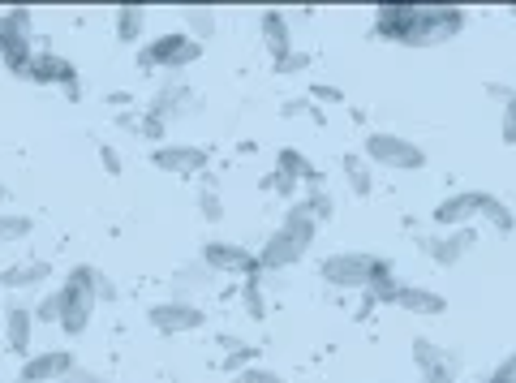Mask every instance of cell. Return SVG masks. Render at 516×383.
<instances>
[{"label":"cell","mask_w":516,"mask_h":383,"mask_svg":"<svg viewBox=\"0 0 516 383\" xmlns=\"http://www.w3.org/2000/svg\"><path fill=\"white\" fill-rule=\"evenodd\" d=\"M314 233H319V220H314L306 198H297V203H289V211H284L280 229L258 250V272H284V267L301 263L314 246Z\"/></svg>","instance_id":"obj_1"},{"label":"cell","mask_w":516,"mask_h":383,"mask_svg":"<svg viewBox=\"0 0 516 383\" xmlns=\"http://www.w3.org/2000/svg\"><path fill=\"white\" fill-rule=\"evenodd\" d=\"M95 272L99 267L78 263V267H69V276L61 280V289H56V302H61V323H56V328H61L65 336H82L86 328H91V315L99 306Z\"/></svg>","instance_id":"obj_2"},{"label":"cell","mask_w":516,"mask_h":383,"mask_svg":"<svg viewBox=\"0 0 516 383\" xmlns=\"http://www.w3.org/2000/svg\"><path fill=\"white\" fill-rule=\"evenodd\" d=\"M465 31V9L456 5H413L405 48H439Z\"/></svg>","instance_id":"obj_3"},{"label":"cell","mask_w":516,"mask_h":383,"mask_svg":"<svg viewBox=\"0 0 516 383\" xmlns=\"http://www.w3.org/2000/svg\"><path fill=\"white\" fill-rule=\"evenodd\" d=\"M31 56H35V13L22 5L0 9V65L22 78Z\"/></svg>","instance_id":"obj_4"},{"label":"cell","mask_w":516,"mask_h":383,"mask_svg":"<svg viewBox=\"0 0 516 383\" xmlns=\"http://www.w3.org/2000/svg\"><path fill=\"white\" fill-rule=\"evenodd\" d=\"M362 155L370 168H396V173H418L426 164V151L418 143H409V138H400L392 130H370L366 143H362Z\"/></svg>","instance_id":"obj_5"},{"label":"cell","mask_w":516,"mask_h":383,"mask_svg":"<svg viewBox=\"0 0 516 383\" xmlns=\"http://www.w3.org/2000/svg\"><path fill=\"white\" fill-rule=\"evenodd\" d=\"M203 56V44L190 31H164L155 35L151 44L138 48V65L142 69H185Z\"/></svg>","instance_id":"obj_6"},{"label":"cell","mask_w":516,"mask_h":383,"mask_svg":"<svg viewBox=\"0 0 516 383\" xmlns=\"http://www.w3.org/2000/svg\"><path fill=\"white\" fill-rule=\"evenodd\" d=\"M370 272H375V254H362V250H336L319 263V276L332 289H344V293H353V289L366 293Z\"/></svg>","instance_id":"obj_7"},{"label":"cell","mask_w":516,"mask_h":383,"mask_svg":"<svg viewBox=\"0 0 516 383\" xmlns=\"http://www.w3.org/2000/svg\"><path fill=\"white\" fill-rule=\"evenodd\" d=\"M22 78L35 82V87H61L69 99H82V82H78L74 61H65V56H56V52H35L31 65L22 69Z\"/></svg>","instance_id":"obj_8"},{"label":"cell","mask_w":516,"mask_h":383,"mask_svg":"<svg viewBox=\"0 0 516 383\" xmlns=\"http://www.w3.org/2000/svg\"><path fill=\"white\" fill-rule=\"evenodd\" d=\"M203 267L215 276H246V280H258V254H250L246 246H237V241H207L203 246Z\"/></svg>","instance_id":"obj_9"},{"label":"cell","mask_w":516,"mask_h":383,"mask_svg":"<svg viewBox=\"0 0 516 383\" xmlns=\"http://www.w3.org/2000/svg\"><path fill=\"white\" fill-rule=\"evenodd\" d=\"M203 306H194V302H181V297H168V302H155L147 310V323L160 336H181V332H198L203 328Z\"/></svg>","instance_id":"obj_10"},{"label":"cell","mask_w":516,"mask_h":383,"mask_svg":"<svg viewBox=\"0 0 516 383\" xmlns=\"http://www.w3.org/2000/svg\"><path fill=\"white\" fill-rule=\"evenodd\" d=\"M151 164L160 173H172V177H190V173H207L211 164V151L194 147V143H164L151 151Z\"/></svg>","instance_id":"obj_11"},{"label":"cell","mask_w":516,"mask_h":383,"mask_svg":"<svg viewBox=\"0 0 516 383\" xmlns=\"http://www.w3.org/2000/svg\"><path fill=\"white\" fill-rule=\"evenodd\" d=\"M78 366V358L69 349H43V353H31V358L22 362V371L18 379L22 383H56V379H65L69 371Z\"/></svg>","instance_id":"obj_12"},{"label":"cell","mask_w":516,"mask_h":383,"mask_svg":"<svg viewBox=\"0 0 516 383\" xmlns=\"http://www.w3.org/2000/svg\"><path fill=\"white\" fill-rule=\"evenodd\" d=\"M413 366L422 371V383H452L456 379V358L426 336L413 340Z\"/></svg>","instance_id":"obj_13"},{"label":"cell","mask_w":516,"mask_h":383,"mask_svg":"<svg viewBox=\"0 0 516 383\" xmlns=\"http://www.w3.org/2000/svg\"><path fill=\"white\" fill-rule=\"evenodd\" d=\"M478 203H482V190H461V194H448L443 203L430 211V220L439 229H469V220L478 216Z\"/></svg>","instance_id":"obj_14"},{"label":"cell","mask_w":516,"mask_h":383,"mask_svg":"<svg viewBox=\"0 0 516 383\" xmlns=\"http://www.w3.org/2000/svg\"><path fill=\"white\" fill-rule=\"evenodd\" d=\"M258 31H263V48L271 56V65H280L284 56L293 52V26H289V13L284 9H267L258 18Z\"/></svg>","instance_id":"obj_15"},{"label":"cell","mask_w":516,"mask_h":383,"mask_svg":"<svg viewBox=\"0 0 516 383\" xmlns=\"http://www.w3.org/2000/svg\"><path fill=\"white\" fill-rule=\"evenodd\" d=\"M147 112H151V117H160L164 125L181 121L185 112H194V91H190V87H181V82H164V87L151 95Z\"/></svg>","instance_id":"obj_16"},{"label":"cell","mask_w":516,"mask_h":383,"mask_svg":"<svg viewBox=\"0 0 516 383\" xmlns=\"http://www.w3.org/2000/svg\"><path fill=\"white\" fill-rule=\"evenodd\" d=\"M469 250H473V229H452V233L426 237V254L435 267H456Z\"/></svg>","instance_id":"obj_17"},{"label":"cell","mask_w":516,"mask_h":383,"mask_svg":"<svg viewBox=\"0 0 516 383\" xmlns=\"http://www.w3.org/2000/svg\"><path fill=\"white\" fill-rule=\"evenodd\" d=\"M400 310H409V315H426V319H439L443 310H448V297L435 293V289H426V285H400L396 289V302Z\"/></svg>","instance_id":"obj_18"},{"label":"cell","mask_w":516,"mask_h":383,"mask_svg":"<svg viewBox=\"0 0 516 383\" xmlns=\"http://www.w3.org/2000/svg\"><path fill=\"white\" fill-rule=\"evenodd\" d=\"M48 276H52V263L48 259H22V263H9L5 272H0V289H9V293L39 289Z\"/></svg>","instance_id":"obj_19"},{"label":"cell","mask_w":516,"mask_h":383,"mask_svg":"<svg viewBox=\"0 0 516 383\" xmlns=\"http://www.w3.org/2000/svg\"><path fill=\"white\" fill-rule=\"evenodd\" d=\"M31 336H35V310L13 302L5 310V345L13 353H22V358H31Z\"/></svg>","instance_id":"obj_20"},{"label":"cell","mask_w":516,"mask_h":383,"mask_svg":"<svg viewBox=\"0 0 516 383\" xmlns=\"http://www.w3.org/2000/svg\"><path fill=\"white\" fill-rule=\"evenodd\" d=\"M409 9L405 0H392V5H379L375 9V35L387 39V44H405V31H409Z\"/></svg>","instance_id":"obj_21"},{"label":"cell","mask_w":516,"mask_h":383,"mask_svg":"<svg viewBox=\"0 0 516 383\" xmlns=\"http://www.w3.org/2000/svg\"><path fill=\"white\" fill-rule=\"evenodd\" d=\"M211 289V272L203 263H185L177 280H172V297H181V302H194L198 293H207Z\"/></svg>","instance_id":"obj_22"},{"label":"cell","mask_w":516,"mask_h":383,"mask_svg":"<svg viewBox=\"0 0 516 383\" xmlns=\"http://www.w3.org/2000/svg\"><path fill=\"white\" fill-rule=\"evenodd\" d=\"M340 173H344V181H349V190H353L357 198H366L370 190H375V168L366 164V155H344V160H340Z\"/></svg>","instance_id":"obj_23"},{"label":"cell","mask_w":516,"mask_h":383,"mask_svg":"<svg viewBox=\"0 0 516 383\" xmlns=\"http://www.w3.org/2000/svg\"><path fill=\"white\" fill-rule=\"evenodd\" d=\"M478 216L491 224L495 233H516V216H512V207L504 203V198H495V194H486L482 190V203H478Z\"/></svg>","instance_id":"obj_24"},{"label":"cell","mask_w":516,"mask_h":383,"mask_svg":"<svg viewBox=\"0 0 516 383\" xmlns=\"http://www.w3.org/2000/svg\"><path fill=\"white\" fill-rule=\"evenodd\" d=\"M112 18H117V39L121 44H138L142 31H147V9H138V5H121Z\"/></svg>","instance_id":"obj_25"},{"label":"cell","mask_w":516,"mask_h":383,"mask_svg":"<svg viewBox=\"0 0 516 383\" xmlns=\"http://www.w3.org/2000/svg\"><path fill=\"white\" fill-rule=\"evenodd\" d=\"M35 233V220L22 216V211H0V246H13V241H26Z\"/></svg>","instance_id":"obj_26"},{"label":"cell","mask_w":516,"mask_h":383,"mask_svg":"<svg viewBox=\"0 0 516 383\" xmlns=\"http://www.w3.org/2000/svg\"><path fill=\"white\" fill-rule=\"evenodd\" d=\"M276 173L293 177V181H310V177H314V173H310V164H306V155H301L297 147H284V151L276 155Z\"/></svg>","instance_id":"obj_27"},{"label":"cell","mask_w":516,"mask_h":383,"mask_svg":"<svg viewBox=\"0 0 516 383\" xmlns=\"http://www.w3.org/2000/svg\"><path fill=\"white\" fill-rule=\"evenodd\" d=\"M185 22H190V35L198 39V44L215 35V13L211 9H185Z\"/></svg>","instance_id":"obj_28"},{"label":"cell","mask_w":516,"mask_h":383,"mask_svg":"<svg viewBox=\"0 0 516 383\" xmlns=\"http://www.w3.org/2000/svg\"><path fill=\"white\" fill-rule=\"evenodd\" d=\"M198 216H203L207 224H220V220H224L220 194H215V190H203V194H198Z\"/></svg>","instance_id":"obj_29"},{"label":"cell","mask_w":516,"mask_h":383,"mask_svg":"<svg viewBox=\"0 0 516 383\" xmlns=\"http://www.w3.org/2000/svg\"><path fill=\"white\" fill-rule=\"evenodd\" d=\"M134 134H142V138H151V143H160L164 147V134H168V125L160 121V117H151V112H142L138 117V130Z\"/></svg>","instance_id":"obj_30"},{"label":"cell","mask_w":516,"mask_h":383,"mask_svg":"<svg viewBox=\"0 0 516 383\" xmlns=\"http://www.w3.org/2000/svg\"><path fill=\"white\" fill-rule=\"evenodd\" d=\"M310 61H314V56L310 52H301V48H293L289 56H284V61L280 65H271V69H276V74L284 78V74H301V69H310Z\"/></svg>","instance_id":"obj_31"},{"label":"cell","mask_w":516,"mask_h":383,"mask_svg":"<svg viewBox=\"0 0 516 383\" xmlns=\"http://www.w3.org/2000/svg\"><path fill=\"white\" fill-rule=\"evenodd\" d=\"M35 323H61V302H56V293H43L35 302Z\"/></svg>","instance_id":"obj_32"},{"label":"cell","mask_w":516,"mask_h":383,"mask_svg":"<svg viewBox=\"0 0 516 383\" xmlns=\"http://www.w3.org/2000/svg\"><path fill=\"white\" fill-rule=\"evenodd\" d=\"M306 99H310V104H344V91L340 87H327V82H310Z\"/></svg>","instance_id":"obj_33"},{"label":"cell","mask_w":516,"mask_h":383,"mask_svg":"<svg viewBox=\"0 0 516 383\" xmlns=\"http://www.w3.org/2000/svg\"><path fill=\"white\" fill-rule=\"evenodd\" d=\"M280 112H284V117H310V121L323 125V112H319V104H310V99H289Z\"/></svg>","instance_id":"obj_34"},{"label":"cell","mask_w":516,"mask_h":383,"mask_svg":"<svg viewBox=\"0 0 516 383\" xmlns=\"http://www.w3.org/2000/svg\"><path fill=\"white\" fill-rule=\"evenodd\" d=\"M241 302H246V310H250L254 319H263V315H267L263 293H258V280H246V289H241Z\"/></svg>","instance_id":"obj_35"},{"label":"cell","mask_w":516,"mask_h":383,"mask_svg":"<svg viewBox=\"0 0 516 383\" xmlns=\"http://www.w3.org/2000/svg\"><path fill=\"white\" fill-rule=\"evenodd\" d=\"M237 379H241V383H289V379H284V375H276V371H267V366H258V362H254V366H246V371H241Z\"/></svg>","instance_id":"obj_36"},{"label":"cell","mask_w":516,"mask_h":383,"mask_svg":"<svg viewBox=\"0 0 516 383\" xmlns=\"http://www.w3.org/2000/svg\"><path fill=\"white\" fill-rule=\"evenodd\" d=\"M263 186H267V190H276L280 198H293V194H297V181H293V177H284V173H271Z\"/></svg>","instance_id":"obj_37"},{"label":"cell","mask_w":516,"mask_h":383,"mask_svg":"<svg viewBox=\"0 0 516 383\" xmlns=\"http://www.w3.org/2000/svg\"><path fill=\"white\" fill-rule=\"evenodd\" d=\"M486 383H516V353H508V358L491 371V379H486Z\"/></svg>","instance_id":"obj_38"},{"label":"cell","mask_w":516,"mask_h":383,"mask_svg":"<svg viewBox=\"0 0 516 383\" xmlns=\"http://www.w3.org/2000/svg\"><path fill=\"white\" fill-rule=\"evenodd\" d=\"M504 147H516V95L504 104Z\"/></svg>","instance_id":"obj_39"},{"label":"cell","mask_w":516,"mask_h":383,"mask_svg":"<svg viewBox=\"0 0 516 383\" xmlns=\"http://www.w3.org/2000/svg\"><path fill=\"white\" fill-rule=\"evenodd\" d=\"M61 383H108V379L99 371H91V366H74V371H69Z\"/></svg>","instance_id":"obj_40"},{"label":"cell","mask_w":516,"mask_h":383,"mask_svg":"<svg viewBox=\"0 0 516 383\" xmlns=\"http://www.w3.org/2000/svg\"><path fill=\"white\" fill-rule=\"evenodd\" d=\"M99 164H104L108 177H121V155H117V147H99Z\"/></svg>","instance_id":"obj_41"},{"label":"cell","mask_w":516,"mask_h":383,"mask_svg":"<svg viewBox=\"0 0 516 383\" xmlns=\"http://www.w3.org/2000/svg\"><path fill=\"white\" fill-rule=\"evenodd\" d=\"M95 297H99V302H117V285H112V280L104 276V272H95Z\"/></svg>","instance_id":"obj_42"},{"label":"cell","mask_w":516,"mask_h":383,"mask_svg":"<svg viewBox=\"0 0 516 383\" xmlns=\"http://www.w3.org/2000/svg\"><path fill=\"white\" fill-rule=\"evenodd\" d=\"M486 95H491L495 104H508V99L516 95V87H508V82H486Z\"/></svg>","instance_id":"obj_43"},{"label":"cell","mask_w":516,"mask_h":383,"mask_svg":"<svg viewBox=\"0 0 516 383\" xmlns=\"http://www.w3.org/2000/svg\"><path fill=\"white\" fill-rule=\"evenodd\" d=\"M5 198H9V190H5V186H0V211H5Z\"/></svg>","instance_id":"obj_44"},{"label":"cell","mask_w":516,"mask_h":383,"mask_svg":"<svg viewBox=\"0 0 516 383\" xmlns=\"http://www.w3.org/2000/svg\"><path fill=\"white\" fill-rule=\"evenodd\" d=\"M512 22H516V5H512Z\"/></svg>","instance_id":"obj_45"},{"label":"cell","mask_w":516,"mask_h":383,"mask_svg":"<svg viewBox=\"0 0 516 383\" xmlns=\"http://www.w3.org/2000/svg\"><path fill=\"white\" fill-rule=\"evenodd\" d=\"M452 383H456V379H452Z\"/></svg>","instance_id":"obj_46"}]
</instances>
